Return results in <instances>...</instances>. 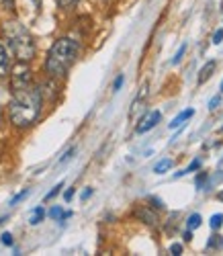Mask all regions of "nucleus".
<instances>
[{"label": "nucleus", "mask_w": 223, "mask_h": 256, "mask_svg": "<svg viewBox=\"0 0 223 256\" xmlns=\"http://www.w3.org/2000/svg\"><path fill=\"white\" fill-rule=\"evenodd\" d=\"M74 154H76V148H70V150H68V152H66V154H64V158L60 160V164H64V162H68V160H70V158H72Z\"/></svg>", "instance_id": "nucleus-22"}, {"label": "nucleus", "mask_w": 223, "mask_h": 256, "mask_svg": "<svg viewBox=\"0 0 223 256\" xmlns=\"http://www.w3.org/2000/svg\"><path fill=\"white\" fill-rule=\"evenodd\" d=\"M207 248H209V250H211V248H223V240H221L219 236H211Z\"/></svg>", "instance_id": "nucleus-15"}, {"label": "nucleus", "mask_w": 223, "mask_h": 256, "mask_svg": "<svg viewBox=\"0 0 223 256\" xmlns=\"http://www.w3.org/2000/svg\"><path fill=\"white\" fill-rule=\"evenodd\" d=\"M64 197H66V201H70V199L74 197V188H68V190H66V195H64Z\"/></svg>", "instance_id": "nucleus-29"}, {"label": "nucleus", "mask_w": 223, "mask_h": 256, "mask_svg": "<svg viewBox=\"0 0 223 256\" xmlns=\"http://www.w3.org/2000/svg\"><path fill=\"white\" fill-rule=\"evenodd\" d=\"M215 68H217V64L211 60V62H207L203 68H200V72H198V84H203L205 80H209L211 76H213V72H215Z\"/></svg>", "instance_id": "nucleus-8"}, {"label": "nucleus", "mask_w": 223, "mask_h": 256, "mask_svg": "<svg viewBox=\"0 0 223 256\" xmlns=\"http://www.w3.org/2000/svg\"><path fill=\"white\" fill-rule=\"evenodd\" d=\"M33 2H35V6H39V4H41V0H33Z\"/></svg>", "instance_id": "nucleus-31"}, {"label": "nucleus", "mask_w": 223, "mask_h": 256, "mask_svg": "<svg viewBox=\"0 0 223 256\" xmlns=\"http://www.w3.org/2000/svg\"><path fill=\"white\" fill-rule=\"evenodd\" d=\"M27 86H31V68L27 66V62H18L10 70V88L14 92V90H23Z\"/></svg>", "instance_id": "nucleus-4"}, {"label": "nucleus", "mask_w": 223, "mask_h": 256, "mask_svg": "<svg viewBox=\"0 0 223 256\" xmlns=\"http://www.w3.org/2000/svg\"><path fill=\"white\" fill-rule=\"evenodd\" d=\"M150 201L154 203V207H158V209H162V207H164V205H162V201H160V199H156V197H150Z\"/></svg>", "instance_id": "nucleus-28"}, {"label": "nucleus", "mask_w": 223, "mask_h": 256, "mask_svg": "<svg viewBox=\"0 0 223 256\" xmlns=\"http://www.w3.org/2000/svg\"><path fill=\"white\" fill-rule=\"evenodd\" d=\"M221 90H223V82H221Z\"/></svg>", "instance_id": "nucleus-34"}, {"label": "nucleus", "mask_w": 223, "mask_h": 256, "mask_svg": "<svg viewBox=\"0 0 223 256\" xmlns=\"http://www.w3.org/2000/svg\"><path fill=\"white\" fill-rule=\"evenodd\" d=\"M170 168H172V160H170V158H164V160H160L158 164H156L154 172H156V174H164L166 170H170Z\"/></svg>", "instance_id": "nucleus-10"}, {"label": "nucleus", "mask_w": 223, "mask_h": 256, "mask_svg": "<svg viewBox=\"0 0 223 256\" xmlns=\"http://www.w3.org/2000/svg\"><path fill=\"white\" fill-rule=\"evenodd\" d=\"M160 119H162V113H160V111H150V113L140 121V125L136 127V132H138V134H148L150 130H154V127L158 125Z\"/></svg>", "instance_id": "nucleus-5"}, {"label": "nucleus", "mask_w": 223, "mask_h": 256, "mask_svg": "<svg viewBox=\"0 0 223 256\" xmlns=\"http://www.w3.org/2000/svg\"><path fill=\"white\" fill-rule=\"evenodd\" d=\"M58 4H60V8H72V6H76L78 4V0H58Z\"/></svg>", "instance_id": "nucleus-16"}, {"label": "nucleus", "mask_w": 223, "mask_h": 256, "mask_svg": "<svg viewBox=\"0 0 223 256\" xmlns=\"http://www.w3.org/2000/svg\"><path fill=\"white\" fill-rule=\"evenodd\" d=\"M184 52H186V46H180V50L176 52V56H174V60H172V64H174V66H176V64H180V60H182Z\"/></svg>", "instance_id": "nucleus-18"}, {"label": "nucleus", "mask_w": 223, "mask_h": 256, "mask_svg": "<svg viewBox=\"0 0 223 256\" xmlns=\"http://www.w3.org/2000/svg\"><path fill=\"white\" fill-rule=\"evenodd\" d=\"M138 218H142L146 224H150V226H156L158 224V218L154 216L152 211H148V209H138Z\"/></svg>", "instance_id": "nucleus-9"}, {"label": "nucleus", "mask_w": 223, "mask_h": 256, "mask_svg": "<svg viewBox=\"0 0 223 256\" xmlns=\"http://www.w3.org/2000/svg\"><path fill=\"white\" fill-rule=\"evenodd\" d=\"M62 216H64V211H62L60 207H52L50 218H54V220H62Z\"/></svg>", "instance_id": "nucleus-21"}, {"label": "nucleus", "mask_w": 223, "mask_h": 256, "mask_svg": "<svg viewBox=\"0 0 223 256\" xmlns=\"http://www.w3.org/2000/svg\"><path fill=\"white\" fill-rule=\"evenodd\" d=\"M78 58V44L70 37H62L50 48L46 58V70L54 78H62L68 74L72 64Z\"/></svg>", "instance_id": "nucleus-2"}, {"label": "nucleus", "mask_w": 223, "mask_h": 256, "mask_svg": "<svg viewBox=\"0 0 223 256\" xmlns=\"http://www.w3.org/2000/svg\"><path fill=\"white\" fill-rule=\"evenodd\" d=\"M62 186H64V184H62V182H60V184H56V186H54V188H52V190H50V193H48V195H46V201H50V199H54V197H56V195H58V193H60V188H62Z\"/></svg>", "instance_id": "nucleus-19"}, {"label": "nucleus", "mask_w": 223, "mask_h": 256, "mask_svg": "<svg viewBox=\"0 0 223 256\" xmlns=\"http://www.w3.org/2000/svg\"><path fill=\"white\" fill-rule=\"evenodd\" d=\"M200 226V216L198 213H192V216L188 218V222H186V230H196Z\"/></svg>", "instance_id": "nucleus-13"}, {"label": "nucleus", "mask_w": 223, "mask_h": 256, "mask_svg": "<svg viewBox=\"0 0 223 256\" xmlns=\"http://www.w3.org/2000/svg\"><path fill=\"white\" fill-rule=\"evenodd\" d=\"M203 180H207V172H200V174L196 176V186H198V188L203 186Z\"/></svg>", "instance_id": "nucleus-26"}, {"label": "nucleus", "mask_w": 223, "mask_h": 256, "mask_svg": "<svg viewBox=\"0 0 223 256\" xmlns=\"http://www.w3.org/2000/svg\"><path fill=\"white\" fill-rule=\"evenodd\" d=\"M221 41H223V29L215 31V35H213V44H221Z\"/></svg>", "instance_id": "nucleus-25"}, {"label": "nucleus", "mask_w": 223, "mask_h": 256, "mask_svg": "<svg viewBox=\"0 0 223 256\" xmlns=\"http://www.w3.org/2000/svg\"><path fill=\"white\" fill-rule=\"evenodd\" d=\"M2 33L18 62H31L35 58V41H33L31 33L20 25L18 20H8V23H4Z\"/></svg>", "instance_id": "nucleus-3"}, {"label": "nucleus", "mask_w": 223, "mask_h": 256, "mask_svg": "<svg viewBox=\"0 0 223 256\" xmlns=\"http://www.w3.org/2000/svg\"><path fill=\"white\" fill-rule=\"evenodd\" d=\"M219 132H221V134H223V127H221V130H219Z\"/></svg>", "instance_id": "nucleus-33"}, {"label": "nucleus", "mask_w": 223, "mask_h": 256, "mask_svg": "<svg viewBox=\"0 0 223 256\" xmlns=\"http://www.w3.org/2000/svg\"><path fill=\"white\" fill-rule=\"evenodd\" d=\"M221 94H217V96H213L211 100H209V111H215V109H219V104H221Z\"/></svg>", "instance_id": "nucleus-17"}, {"label": "nucleus", "mask_w": 223, "mask_h": 256, "mask_svg": "<svg viewBox=\"0 0 223 256\" xmlns=\"http://www.w3.org/2000/svg\"><path fill=\"white\" fill-rule=\"evenodd\" d=\"M192 115H194V109H186V111H182V113H178V115L172 119V123H170V130H180L182 123L188 121Z\"/></svg>", "instance_id": "nucleus-7"}, {"label": "nucleus", "mask_w": 223, "mask_h": 256, "mask_svg": "<svg viewBox=\"0 0 223 256\" xmlns=\"http://www.w3.org/2000/svg\"><path fill=\"white\" fill-rule=\"evenodd\" d=\"M209 226H211L213 230H217V228L223 226V216H221V213H215V216L211 218V222H209Z\"/></svg>", "instance_id": "nucleus-14"}, {"label": "nucleus", "mask_w": 223, "mask_h": 256, "mask_svg": "<svg viewBox=\"0 0 223 256\" xmlns=\"http://www.w3.org/2000/svg\"><path fill=\"white\" fill-rule=\"evenodd\" d=\"M27 195H29V190H23V193H18V195H14V197L10 199V205H16L18 201H23V199H25Z\"/></svg>", "instance_id": "nucleus-20"}, {"label": "nucleus", "mask_w": 223, "mask_h": 256, "mask_svg": "<svg viewBox=\"0 0 223 256\" xmlns=\"http://www.w3.org/2000/svg\"><path fill=\"white\" fill-rule=\"evenodd\" d=\"M2 244H4V246H12V236H10L8 232L2 234Z\"/></svg>", "instance_id": "nucleus-24"}, {"label": "nucleus", "mask_w": 223, "mask_h": 256, "mask_svg": "<svg viewBox=\"0 0 223 256\" xmlns=\"http://www.w3.org/2000/svg\"><path fill=\"white\" fill-rule=\"evenodd\" d=\"M121 86H123V74L117 76V80H115V84H113V90H119Z\"/></svg>", "instance_id": "nucleus-27"}, {"label": "nucleus", "mask_w": 223, "mask_h": 256, "mask_svg": "<svg viewBox=\"0 0 223 256\" xmlns=\"http://www.w3.org/2000/svg\"><path fill=\"white\" fill-rule=\"evenodd\" d=\"M10 74V60H8V54L4 50V46L0 44V78H4Z\"/></svg>", "instance_id": "nucleus-6"}, {"label": "nucleus", "mask_w": 223, "mask_h": 256, "mask_svg": "<svg viewBox=\"0 0 223 256\" xmlns=\"http://www.w3.org/2000/svg\"><path fill=\"white\" fill-rule=\"evenodd\" d=\"M219 199H221V201H223V193H219Z\"/></svg>", "instance_id": "nucleus-32"}, {"label": "nucleus", "mask_w": 223, "mask_h": 256, "mask_svg": "<svg viewBox=\"0 0 223 256\" xmlns=\"http://www.w3.org/2000/svg\"><path fill=\"white\" fill-rule=\"evenodd\" d=\"M41 106H43V96L37 86H27L23 90H14L10 104H8L10 123L16 127L33 125L41 115Z\"/></svg>", "instance_id": "nucleus-1"}, {"label": "nucleus", "mask_w": 223, "mask_h": 256, "mask_svg": "<svg viewBox=\"0 0 223 256\" xmlns=\"http://www.w3.org/2000/svg\"><path fill=\"white\" fill-rule=\"evenodd\" d=\"M90 195H92V188H86V190H84V193H82V201H84V199H88V197H90Z\"/></svg>", "instance_id": "nucleus-30"}, {"label": "nucleus", "mask_w": 223, "mask_h": 256, "mask_svg": "<svg viewBox=\"0 0 223 256\" xmlns=\"http://www.w3.org/2000/svg\"><path fill=\"white\" fill-rule=\"evenodd\" d=\"M170 252H172L174 256H180V254H182V246H180V244H172V246H170Z\"/></svg>", "instance_id": "nucleus-23"}, {"label": "nucleus", "mask_w": 223, "mask_h": 256, "mask_svg": "<svg viewBox=\"0 0 223 256\" xmlns=\"http://www.w3.org/2000/svg\"><path fill=\"white\" fill-rule=\"evenodd\" d=\"M46 218V211H43V207H37L35 211H33V216H31V226H37V224H41V220Z\"/></svg>", "instance_id": "nucleus-12"}, {"label": "nucleus", "mask_w": 223, "mask_h": 256, "mask_svg": "<svg viewBox=\"0 0 223 256\" xmlns=\"http://www.w3.org/2000/svg\"><path fill=\"white\" fill-rule=\"evenodd\" d=\"M198 168H200V160H192L184 170L176 172V178H180V176H184V174H188V172H194V170H198Z\"/></svg>", "instance_id": "nucleus-11"}]
</instances>
